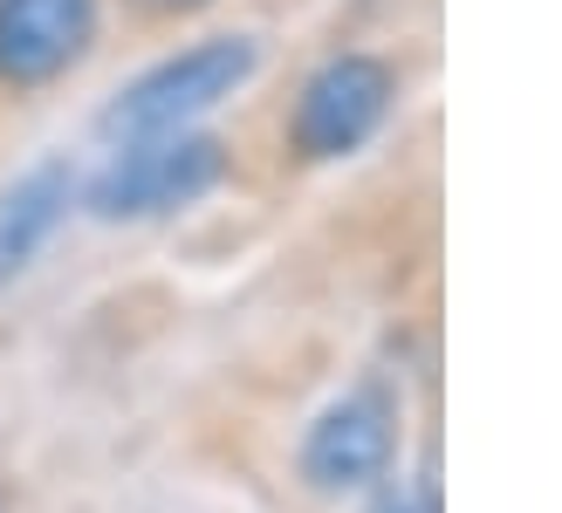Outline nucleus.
<instances>
[{
	"instance_id": "obj_2",
	"label": "nucleus",
	"mask_w": 562,
	"mask_h": 513,
	"mask_svg": "<svg viewBox=\"0 0 562 513\" xmlns=\"http://www.w3.org/2000/svg\"><path fill=\"white\" fill-rule=\"evenodd\" d=\"M213 179H220V137H200V130L124 137L90 185V213L97 219H151V213L192 206Z\"/></svg>"
},
{
	"instance_id": "obj_7",
	"label": "nucleus",
	"mask_w": 562,
	"mask_h": 513,
	"mask_svg": "<svg viewBox=\"0 0 562 513\" xmlns=\"http://www.w3.org/2000/svg\"><path fill=\"white\" fill-rule=\"evenodd\" d=\"M378 513H439V493H432V487H418V493H398V500H384Z\"/></svg>"
},
{
	"instance_id": "obj_3",
	"label": "nucleus",
	"mask_w": 562,
	"mask_h": 513,
	"mask_svg": "<svg viewBox=\"0 0 562 513\" xmlns=\"http://www.w3.org/2000/svg\"><path fill=\"white\" fill-rule=\"evenodd\" d=\"M391 110V69L378 55H336L302 82L295 103V151L302 158H344L384 124Z\"/></svg>"
},
{
	"instance_id": "obj_1",
	"label": "nucleus",
	"mask_w": 562,
	"mask_h": 513,
	"mask_svg": "<svg viewBox=\"0 0 562 513\" xmlns=\"http://www.w3.org/2000/svg\"><path fill=\"white\" fill-rule=\"evenodd\" d=\"M261 69L255 35H213L200 48L158 62L151 76H137L131 90L103 110V137H158V130H192L213 103H227L247 76Z\"/></svg>"
},
{
	"instance_id": "obj_5",
	"label": "nucleus",
	"mask_w": 562,
	"mask_h": 513,
	"mask_svg": "<svg viewBox=\"0 0 562 513\" xmlns=\"http://www.w3.org/2000/svg\"><path fill=\"white\" fill-rule=\"evenodd\" d=\"M97 35V0H0V76L48 82Z\"/></svg>"
},
{
	"instance_id": "obj_8",
	"label": "nucleus",
	"mask_w": 562,
	"mask_h": 513,
	"mask_svg": "<svg viewBox=\"0 0 562 513\" xmlns=\"http://www.w3.org/2000/svg\"><path fill=\"white\" fill-rule=\"evenodd\" d=\"M137 8H151V14H192V8H206V0H137Z\"/></svg>"
},
{
	"instance_id": "obj_4",
	"label": "nucleus",
	"mask_w": 562,
	"mask_h": 513,
	"mask_svg": "<svg viewBox=\"0 0 562 513\" xmlns=\"http://www.w3.org/2000/svg\"><path fill=\"white\" fill-rule=\"evenodd\" d=\"M384 466H391V404L378 390H357L344 404H329L316 418V432H308V445H302V472H308V487H323V493L371 487Z\"/></svg>"
},
{
	"instance_id": "obj_6",
	"label": "nucleus",
	"mask_w": 562,
	"mask_h": 513,
	"mask_svg": "<svg viewBox=\"0 0 562 513\" xmlns=\"http://www.w3.org/2000/svg\"><path fill=\"white\" fill-rule=\"evenodd\" d=\"M69 192H76V179H69V164H55V158L21 171V179L0 192V288L48 247V233L69 213Z\"/></svg>"
}]
</instances>
